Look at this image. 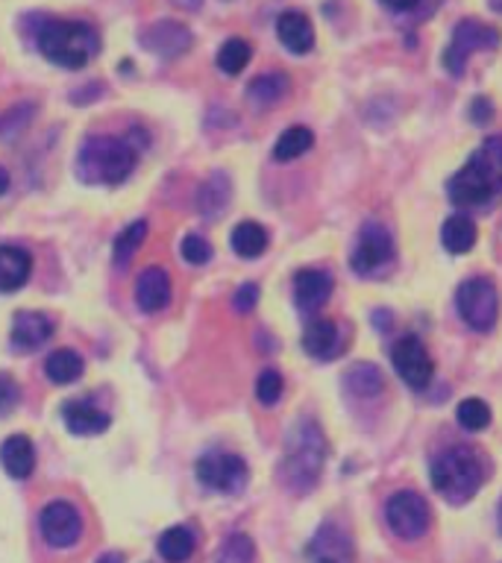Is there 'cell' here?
<instances>
[{
	"label": "cell",
	"mask_w": 502,
	"mask_h": 563,
	"mask_svg": "<svg viewBox=\"0 0 502 563\" xmlns=\"http://www.w3.org/2000/svg\"><path fill=\"white\" fill-rule=\"evenodd\" d=\"M502 194V135L484 139L465 167L449 179V200L458 209H479Z\"/></svg>",
	"instance_id": "cell-1"
},
{
	"label": "cell",
	"mask_w": 502,
	"mask_h": 563,
	"mask_svg": "<svg viewBox=\"0 0 502 563\" xmlns=\"http://www.w3.org/2000/svg\"><path fill=\"white\" fill-rule=\"evenodd\" d=\"M326 464V438L320 426L312 420H299L285 440V455L280 464V478L291 493L315 490Z\"/></svg>",
	"instance_id": "cell-2"
},
{
	"label": "cell",
	"mask_w": 502,
	"mask_h": 563,
	"mask_svg": "<svg viewBox=\"0 0 502 563\" xmlns=\"http://www.w3.org/2000/svg\"><path fill=\"white\" fill-rule=\"evenodd\" d=\"M35 44L44 59L70 70L86 68L100 53V35L91 26L83 21H62V18H47L35 30Z\"/></svg>",
	"instance_id": "cell-3"
},
{
	"label": "cell",
	"mask_w": 502,
	"mask_h": 563,
	"mask_svg": "<svg viewBox=\"0 0 502 563\" xmlns=\"http://www.w3.org/2000/svg\"><path fill=\"white\" fill-rule=\"evenodd\" d=\"M135 162H139L135 144L114 135H95L79 147L77 176L86 185H121L135 170Z\"/></svg>",
	"instance_id": "cell-4"
},
{
	"label": "cell",
	"mask_w": 502,
	"mask_h": 563,
	"mask_svg": "<svg viewBox=\"0 0 502 563\" xmlns=\"http://www.w3.org/2000/svg\"><path fill=\"white\" fill-rule=\"evenodd\" d=\"M484 464L479 452L470 446H452L444 455L435 457L432 464V487L449 501V505H465L476 496L484 482Z\"/></svg>",
	"instance_id": "cell-5"
},
{
	"label": "cell",
	"mask_w": 502,
	"mask_h": 563,
	"mask_svg": "<svg viewBox=\"0 0 502 563\" xmlns=\"http://www.w3.org/2000/svg\"><path fill=\"white\" fill-rule=\"evenodd\" d=\"M458 314L476 332H491L500 320V294L491 279H467L458 285L456 294Z\"/></svg>",
	"instance_id": "cell-6"
},
{
	"label": "cell",
	"mask_w": 502,
	"mask_h": 563,
	"mask_svg": "<svg viewBox=\"0 0 502 563\" xmlns=\"http://www.w3.org/2000/svg\"><path fill=\"white\" fill-rule=\"evenodd\" d=\"M500 47V33L493 26L482 24V21H473L467 18L452 30V38H449L447 51H444V68L452 74V77H461L467 68L470 56L479 51H493Z\"/></svg>",
	"instance_id": "cell-7"
},
{
	"label": "cell",
	"mask_w": 502,
	"mask_h": 563,
	"mask_svg": "<svg viewBox=\"0 0 502 563\" xmlns=\"http://www.w3.org/2000/svg\"><path fill=\"white\" fill-rule=\"evenodd\" d=\"M194 473H197V482L206 490L227 493V496L241 493L250 482V470H247L244 457L232 455V452H206L194 464Z\"/></svg>",
	"instance_id": "cell-8"
},
{
	"label": "cell",
	"mask_w": 502,
	"mask_h": 563,
	"mask_svg": "<svg viewBox=\"0 0 502 563\" xmlns=\"http://www.w3.org/2000/svg\"><path fill=\"white\" fill-rule=\"evenodd\" d=\"M385 519L396 537H403V540H417V537L426 534L432 526L429 501L423 499L421 493L400 490L388 499Z\"/></svg>",
	"instance_id": "cell-9"
},
{
	"label": "cell",
	"mask_w": 502,
	"mask_h": 563,
	"mask_svg": "<svg viewBox=\"0 0 502 563\" xmlns=\"http://www.w3.org/2000/svg\"><path fill=\"white\" fill-rule=\"evenodd\" d=\"M352 271L359 276H382L394 264V238L382 223H368L361 229L356 250L350 255Z\"/></svg>",
	"instance_id": "cell-10"
},
{
	"label": "cell",
	"mask_w": 502,
	"mask_h": 563,
	"mask_svg": "<svg viewBox=\"0 0 502 563\" xmlns=\"http://www.w3.org/2000/svg\"><path fill=\"white\" fill-rule=\"evenodd\" d=\"M391 361H394L396 376L403 378L405 385L414 387V390L429 387L432 376H435V364L429 358V350L414 334H405L391 346Z\"/></svg>",
	"instance_id": "cell-11"
},
{
	"label": "cell",
	"mask_w": 502,
	"mask_h": 563,
	"mask_svg": "<svg viewBox=\"0 0 502 563\" xmlns=\"http://www.w3.org/2000/svg\"><path fill=\"white\" fill-rule=\"evenodd\" d=\"M39 528H42L44 543L53 545V549H68L83 534V519H79L77 508L68 505V501H51V505L42 508Z\"/></svg>",
	"instance_id": "cell-12"
},
{
	"label": "cell",
	"mask_w": 502,
	"mask_h": 563,
	"mask_svg": "<svg viewBox=\"0 0 502 563\" xmlns=\"http://www.w3.org/2000/svg\"><path fill=\"white\" fill-rule=\"evenodd\" d=\"M141 44L148 47L150 53H156L162 59H176V56H183L188 47L194 44L192 30L179 21H156V24L150 26L141 33Z\"/></svg>",
	"instance_id": "cell-13"
},
{
	"label": "cell",
	"mask_w": 502,
	"mask_h": 563,
	"mask_svg": "<svg viewBox=\"0 0 502 563\" xmlns=\"http://www.w3.org/2000/svg\"><path fill=\"white\" fill-rule=\"evenodd\" d=\"M332 297V276L317 267H306L294 276V302L303 314H312Z\"/></svg>",
	"instance_id": "cell-14"
},
{
	"label": "cell",
	"mask_w": 502,
	"mask_h": 563,
	"mask_svg": "<svg viewBox=\"0 0 502 563\" xmlns=\"http://www.w3.org/2000/svg\"><path fill=\"white\" fill-rule=\"evenodd\" d=\"M53 338V320L42 311H18L12 320V346L15 350H39Z\"/></svg>",
	"instance_id": "cell-15"
},
{
	"label": "cell",
	"mask_w": 502,
	"mask_h": 563,
	"mask_svg": "<svg viewBox=\"0 0 502 563\" xmlns=\"http://www.w3.org/2000/svg\"><path fill=\"white\" fill-rule=\"evenodd\" d=\"M308 561L312 563H350L352 540L338 526H324L308 543Z\"/></svg>",
	"instance_id": "cell-16"
},
{
	"label": "cell",
	"mask_w": 502,
	"mask_h": 563,
	"mask_svg": "<svg viewBox=\"0 0 502 563\" xmlns=\"http://www.w3.org/2000/svg\"><path fill=\"white\" fill-rule=\"evenodd\" d=\"M62 420H65V429L70 434H103L109 429V413L95 408L86 399H70V402L62 405Z\"/></svg>",
	"instance_id": "cell-17"
},
{
	"label": "cell",
	"mask_w": 502,
	"mask_h": 563,
	"mask_svg": "<svg viewBox=\"0 0 502 563\" xmlns=\"http://www.w3.org/2000/svg\"><path fill=\"white\" fill-rule=\"evenodd\" d=\"M276 35H280L282 47H288L297 56L315 47V26H312L308 15H303L297 9H288L276 18Z\"/></svg>",
	"instance_id": "cell-18"
},
{
	"label": "cell",
	"mask_w": 502,
	"mask_h": 563,
	"mask_svg": "<svg viewBox=\"0 0 502 563\" xmlns=\"http://www.w3.org/2000/svg\"><path fill=\"white\" fill-rule=\"evenodd\" d=\"M135 302L144 314H156L171 302V279L162 267H148L135 282Z\"/></svg>",
	"instance_id": "cell-19"
},
{
	"label": "cell",
	"mask_w": 502,
	"mask_h": 563,
	"mask_svg": "<svg viewBox=\"0 0 502 563\" xmlns=\"http://www.w3.org/2000/svg\"><path fill=\"white\" fill-rule=\"evenodd\" d=\"M33 273V258L15 244H0V294L24 288Z\"/></svg>",
	"instance_id": "cell-20"
},
{
	"label": "cell",
	"mask_w": 502,
	"mask_h": 563,
	"mask_svg": "<svg viewBox=\"0 0 502 563\" xmlns=\"http://www.w3.org/2000/svg\"><path fill=\"white\" fill-rule=\"evenodd\" d=\"M229 200H232V179L223 170H211L197 191V209L203 218H220L227 211Z\"/></svg>",
	"instance_id": "cell-21"
},
{
	"label": "cell",
	"mask_w": 502,
	"mask_h": 563,
	"mask_svg": "<svg viewBox=\"0 0 502 563\" xmlns=\"http://www.w3.org/2000/svg\"><path fill=\"white\" fill-rule=\"evenodd\" d=\"M0 464L12 478H30L35 470V449L33 440L24 438V434H12V438L3 440L0 446Z\"/></svg>",
	"instance_id": "cell-22"
},
{
	"label": "cell",
	"mask_w": 502,
	"mask_h": 563,
	"mask_svg": "<svg viewBox=\"0 0 502 563\" xmlns=\"http://www.w3.org/2000/svg\"><path fill=\"white\" fill-rule=\"evenodd\" d=\"M303 350L317 361L335 358V352H338V325L332 320L308 323V329L303 332Z\"/></svg>",
	"instance_id": "cell-23"
},
{
	"label": "cell",
	"mask_w": 502,
	"mask_h": 563,
	"mask_svg": "<svg viewBox=\"0 0 502 563\" xmlns=\"http://www.w3.org/2000/svg\"><path fill=\"white\" fill-rule=\"evenodd\" d=\"M291 79L280 70H271V74H262V77L250 79L247 86V100L259 109H268V106H276L282 97L288 95Z\"/></svg>",
	"instance_id": "cell-24"
},
{
	"label": "cell",
	"mask_w": 502,
	"mask_h": 563,
	"mask_svg": "<svg viewBox=\"0 0 502 563\" xmlns=\"http://www.w3.org/2000/svg\"><path fill=\"white\" fill-rule=\"evenodd\" d=\"M343 387L359 399H373L385 390V376L376 364H352L343 376Z\"/></svg>",
	"instance_id": "cell-25"
},
{
	"label": "cell",
	"mask_w": 502,
	"mask_h": 563,
	"mask_svg": "<svg viewBox=\"0 0 502 563\" xmlns=\"http://www.w3.org/2000/svg\"><path fill=\"white\" fill-rule=\"evenodd\" d=\"M83 369H86V361L79 358V352L74 350H56L44 361V373H47L53 385H70V382H77L83 376Z\"/></svg>",
	"instance_id": "cell-26"
},
{
	"label": "cell",
	"mask_w": 502,
	"mask_h": 563,
	"mask_svg": "<svg viewBox=\"0 0 502 563\" xmlns=\"http://www.w3.org/2000/svg\"><path fill=\"white\" fill-rule=\"evenodd\" d=\"M440 241L449 253H470L476 246V223L467 214H452L440 229Z\"/></svg>",
	"instance_id": "cell-27"
},
{
	"label": "cell",
	"mask_w": 502,
	"mask_h": 563,
	"mask_svg": "<svg viewBox=\"0 0 502 563\" xmlns=\"http://www.w3.org/2000/svg\"><path fill=\"white\" fill-rule=\"evenodd\" d=\"M229 244H232V250H236L241 258H259V255L268 250V232H264V227L253 223V220H244V223H238V227L232 229Z\"/></svg>",
	"instance_id": "cell-28"
},
{
	"label": "cell",
	"mask_w": 502,
	"mask_h": 563,
	"mask_svg": "<svg viewBox=\"0 0 502 563\" xmlns=\"http://www.w3.org/2000/svg\"><path fill=\"white\" fill-rule=\"evenodd\" d=\"M194 545L197 543H194L192 531H188L185 526H174V528H167L165 534L159 537L156 549L167 563H183L194 554Z\"/></svg>",
	"instance_id": "cell-29"
},
{
	"label": "cell",
	"mask_w": 502,
	"mask_h": 563,
	"mask_svg": "<svg viewBox=\"0 0 502 563\" xmlns=\"http://www.w3.org/2000/svg\"><path fill=\"white\" fill-rule=\"evenodd\" d=\"M312 144H315V135H312L308 126H288V130L276 139V144H273V158H276V162H294V158H299L303 153H308Z\"/></svg>",
	"instance_id": "cell-30"
},
{
	"label": "cell",
	"mask_w": 502,
	"mask_h": 563,
	"mask_svg": "<svg viewBox=\"0 0 502 563\" xmlns=\"http://www.w3.org/2000/svg\"><path fill=\"white\" fill-rule=\"evenodd\" d=\"M253 59V47L244 38H229L223 42V47L218 51V68L227 74V77H238L241 70L250 65Z\"/></svg>",
	"instance_id": "cell-31"
},
{
	"label": "cell",
	"mask_w": 502,
	"mask_h": 563,
	"mask_svg": "<svg viewBox=\"0 0 502 563\" xmlns=\"http://www.w3.org/2000/svg\"><path fill=\"white\" fill-rule=\"evenodd\" d=\"M144 235H148V223H144V220H135V223H130V227L123 229L121 235L114 238V267H127V264L132 262L135 250L144 244Z\"/></svg>",
	"instance_id": "cell-32"
},
{
	"label": "cell",
	"mask_w": 502,
	"mask_h": 563,
	"mask_svg": "<svg viewBox=\"0 0 502 563\" xmlns=\"http://www.w3.org/2000/svg\"><path fill=\"white\" fill-rule=\"evenodd\" d=\"M456 417L461 422V429L467 431H484L491 426V408L482 399H476V396H470V399L458 405Z\"/></svg>",
	"instance_id": "cell-33"
},
{
	"label": "cell",
	"mask_w": 502,
	"mask_h": 563,
	"mask_svg": "<svg viewBox=\"0 0 502 563\" xmlns=\"http://www.w3.org/2000/svg\"><path fill=\"white\" fill-rule=\"evenodd\" d=\"M218 563H255V543L247 534H232L220 549Z\"/></svg>",
	"instance_id": "cell-34"
},
{
	"label": "cell",
	"mask_w": 502,
	"mask_h": 563,
	"mask_svg": "<svg viewBox=\"0 0 502 563\" xmlns=\"http://www.w3.org/2000/svg\"><path fill=\"white\" fill-rule=\"evenodd\" d=\"M282 387H285V382H282L280 373H276V369H264V373H259V378H255V399H259L264 408H271V405L280 402Z\"/></svg>",
	"instance_id": "cell-35"
},
{
	"label": "cell",
	"mask_w": 502,
	"mask_h": 563,
	"mask_svg": "<svg viewBox=\"0 0 502 563\" xmlns=\"http://www.w3.org/2000/svg\"><path fill=\"white\" fill-rule=\"evenodd\" d=\"M179 250H183V258L188 264H206L211 258L209 241H206V238H200V235H185L183 246H179Z\"/></svg>",
	"instance_id": "cell-36"
},
{
	"label": "cell",
	"mask_w": 502,
	"mask_h": 563,
	"mask_svg": "<svg viewBox=\"0 0 502 563\" xmlns=\"http://www.w3.org/2000/svg\"><path fill=\"white\" fill-rule=\"evenodd\" d=\"M18 402H21V387H18L15 378L7 376V373H0V417H7V413L15 411Z\"/></svg>",
	"instance_id": "cell-37"
},
{
	"label": "cell",
	"mask_w": 502,
	"mask_h": 563,
	"mask_svg": "<svg viewBox=\"0 0 502 563\" xmlns=\"http://www.w3.org/2000/svg\"><path fill=\"white\" fill-rule=\"evenodd\" d=\"M232 306H236L238 314H250V311L259 306V285H255V282H244V285L236 290Z\"/></svg>",
	"instance_id": "cell-38"
},
{
	"label": "cell",
	"mask_w": 502,
	"mask_h": 563,
	"mask_svg": "<svg viewBox=\"0 0 502 563\" xmlns=\"http://www.w3.org/2000/svg\"><path fill=\"white\" fill-rule=\"evenodd\" d=\"M493 118V103L488 100V97H476L473 103H470V121L473 123H488Z\"/></svg>",
	"instance_id": "cell-39"
},
{
	"label": "cell",
	"mask_w": 502,
	"mask_h": 563,
	"mask_svg": "<svg viewBox=\"0 0 502 563\" xmlns=\"http://www.w3.org/2000/svg\"><path fill=\"white\" fill-rule=\"evenodd\" d=\"M382 3L391 9H396V12H412V9H417V3H421V0H382Z\"/></svg>",
	"instance_id": "cell-40"
},
{
	"label": "cell",
	"mask_w": 502,
	"mask_h": 563,
	"mask_svg": "<svg viewBox=\"0 0 502 563\" xmlns=\"http://www.w3.org/2000/svg\"><path fill=\"white\" fill-rule=\"evenodd\" d=\"M438 7H440V0H421L414 12H417V15H429L432 9H438Z\"/></svg>",
	"instance_id": "cell-41"
},
{
	"label": "cell",
	"mask_w": 502,
	"mask_h": 563,
	"mask_svg": "<svg viewBox=\"0 0 502 563\" xmlns=\"http://www.w3.org/2000/svg\"><path fill=\"white\" fill-rule=\"evenodd\" d=\"M176 9H185V12H197L203 7V0H174Z\"/></svg>",
	"instance_id": "cell-42"
},
{
	"label": "cell",
	"mask_w": 502,
	"mask_h": 563,
	"mask_svg": "<svg viewBox=\"0 0 502 563\" xmlns=\"http://www.w3.org/2000/svg\"><path fill=\"white\" fill-rule=\"evenodd\" d=\"M97 563H123V558L118 552H106L103 558H100V561Z\"/></svg>",
	"instance_id": "cell-43"
},
{
	"label": "cell",
	"mask_w": 502,
	"mask_h": 563,
	"mask_svg": "<svg viewBox=\"0 0 502 563\" xmlns=\"http://www.w3.org/2000/svg\"><path fill=\"white\" fill-rule=\"evenodd\" d=\"M7 191H9V174L0 167V197H3Z\"/></svg>",
	"instance_id": "cell-44"
},
{
	"label": "cell",
	"mask_w": 502,
	"mask_h": 563,
	"mask_svg": "<svg viewBox=\"0 0 502 563\" xmlns=\"http://www.w3.org/2000/svg\"><path fill=\"white\" fill-rule=\"evenodd\" d=\"M493 12H502V0H491Z\"/></svg>",
	"instance_id": "cell-45"
},
{
	"label": "cell",
	"mask_w": 502,
	"mask_h": 563,
	"mask_svg": "<svg viewBox=\"0 0 502 563\" xmlns=\"http://www.w3.org/2000/svg\"><path fill=\"white\" fill-rule=\"evenodd\" d=\"M500 531H502V499H500Z\"/></svg>",
	"instance_id": "cell-46"
}]
</instances>
